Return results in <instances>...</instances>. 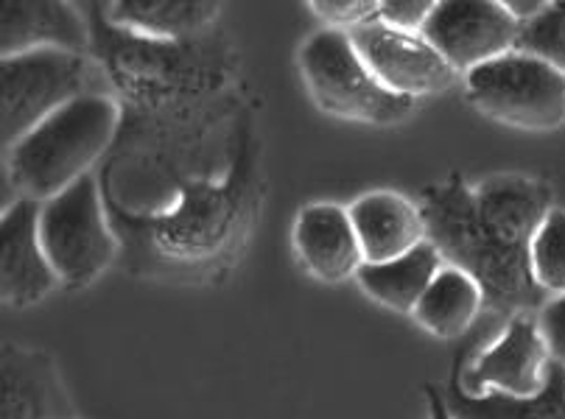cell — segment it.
I'll return each instance as SVG.
<instances>
[{
  "label": "cell",
  "instance_id": "1",
  "mask_svg": "<svg viewBox=\"0 0 565 419\" xmlns=\"http://www.w3.org/2000/svg\"><path fill=\"white\" fill-rule=\"evenodd\" d=\"M548 210L552 193L543 182L512 174L479 185L451 176L420 198L426 240L479 282L488 311L510 319L548 302L532 277V240Z\"/></svg>",
  "mask_w": 565,
  "mask_h": 419
},
{
  "label": "cell",
  "instance_id": "2",
  "mask_svg": "<svg viewBox=\"0 0 565 419\" xmlns=\"http://www.w3.org/2000/svg\"><path fill=\"white\" fill-rule=\"evenodd\" d=\"M118 126V107L107 93L82 96L51 115L3 151V204L18 187L20 198L49 202L90 174Z\"/></svg>",
  "mask_w": 565,
  "mask_h": 419
},
{
  "label": "cell",
  "instance_id": "3",
  "mask_svg": "<svg viewBox=\"0 0 565 419\" xmlns=\"http://www.w3.org/2000/svg\"><path fill=\"white\" fill-rule=\"evenodd\" d=\"M300 71L322 112L355 123L390 126L412 115L415 101L395 96L361 60L348 31L322 29L300 49Z\"/></svg>",
  "mask_w": 565,
  "mask_h": 419
},
{
  "label": "cell",
  "instance_id": "4",
  "mask_svg": "<svg viewBox=\"0 0 565 419\" xmlns=\"http://www.w3.org/2000/svg\"><path fill=\"white\" fill-rule=\"evenodd\" d=\"M102 90V78L85 54L34 51L0 60V135L3 151L82 96Z\"/></svg>",
  "mask_w": 565,
  "mask_h": 419
},
{
  "label": "cell",
  "instance_id": "5",
  "mask_svg": "<svg viewBox=\"0 0 565 419\" xmlns=\"http://www.w3.org/2000/svg\"><path fill=\"white\" fill-rule=\"evenodd\" d=\"M465 90L479 112L515 129L552 132L565 123V73L523 51L470 71Z\"/></svg>",
  "mask_w": 565,
  "mask_h": 419
},
{
  "label": "cell",
  "instance_id": "6",
  "mask_svg": "<svg viewBox=\"0 0 565 419\" xmlns=\"http://www.w3.org/2000/svg\"><path fill=\"white\" fill-rule=\"evenodd\" d=\"M40 235L62 286H90L107 271L115 258V235L104 216L102 193L93 174L43 202Z\"/></svg>",
  "mask_w": 565,
  "mask_h": 419
},
{
  "label": "cell",
  "instance_id": "7",
  "mask_svg": "<svg viewBox=\"0 0 565 419\" xmlns=\"http://www.w3.org/2000/svg\"><path fill=\"white\" fill-rule=\"evenodd\" d=\"M350 40L386 90L415 104L420 98L451 90L459 78V73L443 60V54L420 31L392 29L381 20H373L350 31Z\"/></svg>",
  "mask_w": 565,
  "mask_h": 419
},
{
  "label": "cell",
  "instance_id": "8",
  "mask_svg": "<svg viewBox=\"0 0 565 419\" xmlns=\"http://www.w3.org/2000/svg\"><path fill=\"white\" fill-rule=\"evenodd\" d=\"M420 34L454 71L468 76L476 67L518 51L521 23L507 12L504 0L501 3H484V0L439 3L437 0Z\"/></svg>",
  "mask_w": 565,
  "mask_h": 419
},
{
  "label": "cell",
  "instance_id": "9",
  "mask_svg": "<svg viewBox=\"0 0 565 419\" xmlns=\"http://www.w3.org/2000/svg\"><path fill=\"white\" fill-rule=\"evenodd\" d=\"M548 364L552 358L537 327V316L521 313L510 319L493 347L473 361L468 375H462V386L470 395L499 391L510 397H532L546 384Z\"/></svg>",
  "mask_w": 565,
  "mask_h": 419
},
{
  "label": "cell",
  "instance_id": "10",
  "mask_svg": "<svg viewBox=\"0 0 565 419\" xmlns=\"http://www.w3.org/2000/svg\"><path fill=\"white\" fill-rule=\"evenodd\" d=\"M40 210L43 202L20 198L0 222V291L14 308L36 305L60 286L40 235Z\"/></svg>",
  "mask_w": 565,
  "mask_h": 419
},
{
  "label": "cell",
  "instance_id": "11",
  "mask_svg": "<svg viewBox=\"0 0 565 419\" xmlns=\"http://www.w3.org/2000/svg\"><path fill=\"white\" fill-rule=\"evenodd\" d=\"M295 251L308 275L322 282H344L364 266L350 210L339 204H308L295 222Z\"/></svg>",
  "mask_w": 565,
  "mask_h": 419
},
{
  "label": "cell",
  "instance_id": "12",
  "mask_svg": "<svg viewBox=\"0 0 565 419\" xmlns=\"http://www.w3.org/2000/svg\"><path fill=\"white\" fill-rule=\"evenodd\" d=\"M0 419H73L71 400L51 355L3 344Z\"/></svg>",
  "mask_w": 565,
  "mask_h": 419
},
{
  "label": "cell",
  "instance_id": "13",
  "mask_svg": "<svg viewBox=\"0 0 565 419\" xmlns=\"http://www.w3.org/2000/svg\"><path fill=\"white\" fill-rule=\"evenodd\" d=\"M90 31L76 7L67 3H14L0 7V56L34 54V51H67L85 54Z\"/></svg>",
  "mask_w": 565,
  "mask_h": 419
},
{
  "label": "cell",
  "instance_id": "14",
  "mask_svg": "<svg viewBox=\"0 0 565 419\" xmlns=\"http://www.w3.org/2000/svg\"><path fill=\"white\" fill-rule=\"evenodd\" d=\"M350 210L355 235H359L364 264H384L401 258L426 240L420 207L392 191H375L355 198Z\"/></svg>",
  "mask_w": 565,
  "mask_h": 419
},
{
  "label": "cell",
  "instance_id": "15",
  "mask_svg": "<svg viewBox=\"0 0 565 419\" xmlns=\"http://www.w3.org/2000/svg\"><path fill=\"white\" fill-rule=\"evenodd\" d=\"M443 397L454 419H565V366L552 361L546 384L532 397H510L499 391L470 395L462 386V361L457 358L454 375L443 386Z\"/></svg>",
  "mask_w": 565,
  "mask_h": 419
},
{
  "label": "cell",
  "instance_id": "16",
  "mask_svg": "<svg viewBox=\"0 0 565 419\" xmlns=\"http://www.w3.org/2000/svg\"><path fill=\"white\" fill-rule=\"evenodd\" d=\"M446 266L443 255L431 240H423L401 258L384 260V264H364L355 275L359 286L381 305L401 313H415L417 302L428 291L434 277Z\"/></svg>",
  "mask_w": 565,
  "mask_h": 419
},
{
  "label": "cell",
  "instance_id": "17",
  "mask_svg": "<svg viewBox=\"0 0 565 419\" xmlns=\"http://www.w3.org/2000/svg\"><path fill=\"white\" fill-rule=\"evenodd\" d=\"M484 308L479 282L457 266H443L415 308V322L437 339H457Z\"/></svg>",
  "mask_w": 565,
  "mask_h": 419
},
{
  "label": "cell",
  "instance_id": "18",
  "mask_svg": "<svg viewBox=\"0 0 565 419\" xmlns=\"http://www.w3.org/2000/svg\"><path fill=\"white\" fill-rule=\"evenodd\" d=\"M218 14L216 3H193V0H124L107 9L113 23L132 29L154 40H182L205 29Z\"/></svg>",
  "mask_w": 565,
  "mask_h": 419
},
{
  "label": "cell",
  "instance_id": "19",
  "mask_svg": "<svg viewBox=\"0 0 565 419\" xmlns=\"http://www.w3.org/2000/svg\"><path fill=\"white\" fill-rule=\"evenodd\" d=\"M532 277L541 291L565 293V210L552 207L532 240Z\"/></svg>",
  "mask_w": 565,
  "mask_h": 419
},
{
  "label": "cell",
  "instance_id": "20",
  "mask_svg": "<svg viewBox=\"0 0 565 419\" xmlns=\"http://www.w3.org/2000/svg\"><path fill=\"white\" fill-rule=\"evenodd\" d=\"M518 51L537 56L565 73V3H546L535 20L523 23Z\"/></svg>",
  "mask_w": 565,
  "mask_h": 419
},
{
  "label": "cell",
  "instance_id": "21",
  "mask_svg": "<svg viewBox=\"0 0 565 419\" xmlns=\"http://www.w3.org/2000/svg\"><path fill=\"white\" fill-rule=\"evenodd\" d=\"M379 7L381 3H373V0H317V3H311V12L328 29L348 31L350 34V31L379 20Z\"/></svg>",
  "mask_w": 565,
  "mask_h": 419
},
{
  "label": "cell",
  "instance_id": "22",
  "mask_svg": "<svg viewBox=\"0 0 565 419\" xmlns=\"http://www.w3.org/2000/svg\"><path fill=\"white\" fill-rule=\"evenodd\" d=\"M537 327H541L543 342H546L548 358H552L554 364L565 366V293L552 297V300L537 311Z\"/></svg>",
  "mask_w": 565,
  "mask_h": 419
},
{
  "label": "cell",
  "instance_id": "23",
  "mask_svg": "<svg viewBox=\"0 0 565 419\" xmlns=\"http://www.w3.org/2000/svg\"><path fill=\"white\" fill-rule=\"evenodd\" d=\"M437 0H386L379 7L381 23L403 31H423Z\"/></svg>",
  "mask_w": 565,
  "mask_h": 419
},
{
  "label": "cell",
  "instance_id": "24",
  "mask_svg": "<svg viewBox=\"0 0 565 419\" xmlns=\"http://www.w3.org/2000/svg\"><path fill=\"white\" fill-rule=\"evenodd\" d=\"M546 3L548 0H504L507 12H510L521 25L530 23V20H535L537 14L546 9Z\"/></svg>",
  "mask_w": 565,
  "mask_h": 419
},
{
  "label": "cell",
  "instance_id": "25",
  "mask_svg": "<svg viewBox=\"0 0 565 419\" xmlns=\"http://www.w3.org/2000/svg\"><path fill=\"white\" fill-rule=\"evenodd\" d=\"M426 400H428V411H431V419H454V413L448 411L446 397H443V389L434 384H426Z\"/></svg>",
  "mask_w": 565,
  "mask_h": 419
}]
</instances>
